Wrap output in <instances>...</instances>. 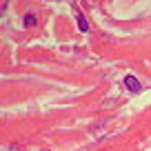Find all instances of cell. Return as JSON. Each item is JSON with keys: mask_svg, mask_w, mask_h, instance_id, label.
Segmentation results:
<instances>
[{"mask_svg": "<svg viewBox=\"0 0 151 151\" xmlns=\"http://www.w3.org/2000/svg\"><path fill=\"white\" fill-rule=\"evenodd\" d=\"M124 87H127L131 93H140L142 85L138 82V78H133V76H124Z\"/></svg>", "mask_w": 151, "mask_h": 151, "instance_id": "obj_1", "label": "cell"}, {"mask_svg": "<svg viewBox=\"0 0 151 151\" xmlns=\"http://www.w3.org/2000/svg\"><path fill=\"white\" fill-rule=\"evenodd\" d=\"M76 20H78V29H80V31H89V22H87V18L78 9H76Z\"/></svg>", "mask_w": 151, "mask_h": 151, "instance_id": "obj_2", "label": "cell"}, {"mask_svg": "<svg viewBox=\"0 0 151 151\" xmlns=\"http://www.w3.org/2000/svg\"><path fill=\"white\" fill-rule=\"evenodd\" d=\"M33 24H36V16L27 14V16H24V27H33Z\"/></svg>", "mask_w": 151, "mask_h": 151, "instance_id": "obj_3", "label": "cell"}]
</instances>
